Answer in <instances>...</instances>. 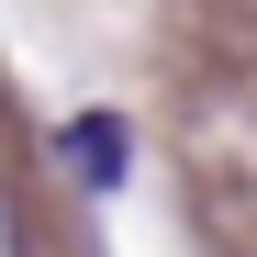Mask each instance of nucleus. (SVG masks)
<instances>
[{"mask_svg": "<svg viewBox=\"0 0 257 257\" xmlns=\"http://www.w3.org/2000/svg\"><path fill=\"white\" fill-rule=\"evenodd\" d=\"M56 168H67L78 190H112V179H123V123H112V112H78L67 135H56Z\"/></svg>", "mask_w": 257, "mask_h": 257, "instance_id": "obj_1", "label": "nucleus"}, {"mask_svg": "<svg viewBox=\"0 0 257 257\" xmlns=\"http://www.w3.org/2000/svg\"><path fill=\"white\" fill-rule=\"evenodd\" d=\"M0 257H23V212H12V190H0Z\"/></svg>", "mask_w": 257, "mask_h": 257, "instance_id": "obj_2", "label": "nucleus"}]
</instances>
